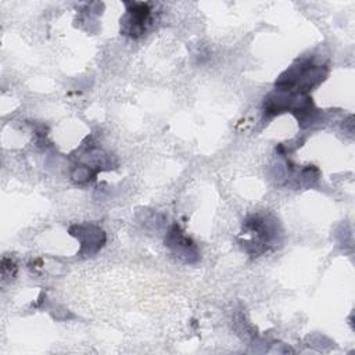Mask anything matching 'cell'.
Returning a JSON list of instances; mask_svg holds the SVG:
<instances>
[{"mask_svg":"<svg viewBox=\"0 0 355 355\" xmlns=\"http://www.w3.org/2000/svg\"><path fill=\"white\" fill-rule=\"evenodd\" d=\"M244 233L248 234V240L244 241V247L251 254H261L266 251L273 243L277 240V225L276 220H272L269 216L265 215H252L244 222Z\"/></svg>","mask_w":355,"mask_h":355,"instance_id":"6da1fadb","label":"cell"},{"mask_svg":"<svg viewBox=\"0 0 355 355\" xmlns=\"http://www.w3.org/2000/svg\"><path fill=\"white\" fill-rule=\"evenodd\" d=\"M128 14L123 19V32L130 36H139L144 33L146 24L150 19V6L146 3H129L126 4Z\"/></svg>","mask_w":355,"mask_h":355,"instance_id":"277c9868","label":"cell"},{"mask_svg":"<svg viewBox=\"0 0 355 355\" xmlns=\"http://www.w3.org/2000/svg\"><path fill=\"white\" fill-rule=\"evenodd\" d=\"M165 243L166 245L183 261L186 262H196L198 259V251L196 244L183 234V232L179 229V226L173 225L166 237H165Z\"/></svg>","mask_w":355,"mask_h":355,"instance_id":"3957f363","label":"cell"},{"mask_svg":"<svg viewBox=\"0 0 355 355\" xmlns=\"http://www.w3.org/2000/svg\"><path fill=\"white\" fill-rule=\"evenodd\" d=\"M71 234L80 241V254L93 255L105 243V234L103 229L96 225H75L69 229Z\"/></svg>","mask_w":355,"mask_h":355,"instance_id":"7a4b0ae2","label":"cell"}]
</instances>
